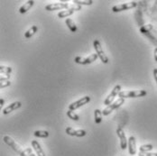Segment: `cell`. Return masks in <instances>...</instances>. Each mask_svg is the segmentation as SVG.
<instances>
[{
  "label": "cell",
  "mask_w": 157,
  "mask_h": 156,
  "mask_svg": "<svg viewBox=\"0 0 157 156\" xmlns=\"http://www.w3.org/2000/svg\"><path fill=\"white\" fill-rule=\"evenodd\" d=\"M81 9V6H78V5H76V4H73V5H71L69 6V8L65 9V10H63L61 12L58 13V17L60 18H65V17H68V16H71L75 11H78Z\"/></svg>",
  "instance_id": "obj_8"
},
{
  "label": "cell",
  "mask_w": 157,
  "mask_h": 156,
  "mask_svg": "<svg viewBox=\"0 0 157 156\" xmlns=\"http://www.w3.org/2000/svg\"><path fill=\"white\" fill-rule=\"evenodd\" d=\"M65 132L68 135H71V136H76V137H83L86 135V131L83 130V129H78V130H75L73 129L72 127H70L68 126L66 129H65Z\"/></svg>",
  "instance_id": "obj_11"
},
{
  "label": "cell",
  "mask_w": 157,
  "mask_h": 156,
  "mask_svg": "<svg viewBox=\"0 0 157 156\" xmlns=\"http://www.w3.org/2000/svg\"><path fill=\"white\" fill-rule=\"evenodd\" d=\"M90 100H91V98H90V96H85V97H83L79 98V99L77 100V101L72 102L71 105H69V109L75 111L76 109H78V108H81L82 106H84V105H86V104L90 103Z\"/></svg>",
  "instance_id": "obj_6"
},
{
  "label": "cell",
  "mask_w": 157,
  "mask_h": 156,
  "mask_svg": "<svg viewBox=\"0 0 157 156\" xmlns=\"http://www.w3.org/2000/svg\"><path fill=\"white\" fill-rule=\"evenodd\" d=\"M117 135L120 141V148L122 150H126V148L128 146V141L126 139V134L121 126H118L117 128Z\"/></svg>",
  "instance_id": "obj_10"
},
{
  "label": "cell",
  "mask_w": 157,
  "mask_h": 156,
  "mask_svg": "<svg viewBox=\"0 0 157 156\" xmlns=\"http://www.w3.org/2000/svg\"><path fill=\"white\" fill-rule=\"evenodd\" d=\"M34 5V1L33 0H29V1H26L20 8H19V12L20 14H25L27 11H29V9L31 8L32 6Z\"/></svg>",
  "instance_id": "obj_15"
},
{
  "label": "cell",
  "mask_w": 157,
  "mask_h": 156,
  "mask_svg": "<svg viewBox=\"0 0 157 156\" xmlns=\"http://www.w3.org/2000/svg\"><path fill=\"white\" fill-rule=\"evenodd\" d=\"M12 68L11 67H6V66H0V72L1 74H6V75H10L12 72Z\"/></svg>",
  "instance_id": "obj_23"
},
{
  "label": "cell",
  "mask_w": 157,
  "mask_h": 156,
  "mask_svg": "<svg viewBox=\"0 0 157 156\" xmlns=\"http://www.w3.org/2000/svg\"><path fill=\"white\" fill-rule=\"evenodd\" d=\"M138 155H139V156H144V154H142V153H140V152H139Z\"/></svg>",
  "instance_id": "obj_30"
},
{
  "label": "cell",
  "mask_w": 157,
  "mask_h": 156,
  "mask_svg": "<svg viewBox=\"0 0 157 156\" xmlns=\"http://www.w3.org/2000/svg\"><path fill=\"white\" fill-rule=\"evenodd\" d=\"M143 154V153H142ZM144 156H157V153H146V154H144Z\"/></svg>",
  "instance_id": "obj_27"
},
{
  "label": "cell",
  "mask_w": 157,
  "mask_h": 156,
  "mask_svg": "<svg viewBox=\"0 0 157 156\" xmlns=\"http://www.w3.org/2000/svg\"><path fill=\"white\" fill-rule=\"evenodd\" d=\"M4 103H5V100H4L3 98H1V99H0V104H1V107H3V106H4Z\"/></svg>",
  "instance_id": "obj_29"
},
{
  "label": "cell",
  "mask_w": 157,
  "mask_h": 156,
  "mask_svg": "<svg viewBox=\"0 0 157 156\" xmlns=\"http://www.w3.org/2000/svg\"><path fill=\"white\" fill-rule=\"evenodd\" d=\"M154 56H155V62L157 63V48H155V51H154Z\"/></svg>",
  "instance_id": "obj_28"
},
{
  "label": "cell",
  "mask_w": 157,
  "mask_h": 156,
  "mask_svg": "<svg viewBox=\"0 0 157 156\" xmlns=\"http://www.w3.org/2000/svg\"><path fill=\"white\" fill-rule=\"evenodd\" d=\"M0 82H1V83H0V88H1V89H5V88H6V87H8V86L11 85V81H10V80L0 81Z\"/></svg>",
  "instance_id": "obj_24"
},
{
  "label": "cell",
  "mask_w": 157,
  "mask_h": 156,
  "mask_svg": "<svg viewBox=\"0 0 157 156\" xmlns=\"http://www.w3.org/2000/svg\"><path fill=\"white\" fill-rule=\"evenodd\" d=\"M33 135L39 138H47L49 136V132L44 131V130H37L33 133Z\"/></svg>",
  "instance_id": "obj_19"
},
{
  "label": "cell",
  "mask_w": 157,
  "mask_h": 156,
  "mask_svg": "<svg viewBox=\"0 0 157 156\" xmlns=\"http://www.w3.org/2000/svg\"><path fill=\"white\" fill-rule=\"evenodd\" d=\"M136 6H137V2L131 1V2H128V3H125V4H120V5L114 6L112 7V11L114 13H118V12H122V11H126V10L135 8Z\"/></svg>",
  "instance_id": "obj_4"
},
{
  "label": "cell",
  "mask_w": 157,
  "mask_h": 156,
  "mask_svg": "<svg viewBox=\"0 0 157 156\" xmlns=\"http://www.w3.org/2000/svg\"><path fill=\"white\" fill-rule=\"evenodd\" d=\"M73 3L78 6H91L93 4L92 0H73Z\"/></svg>",
  "instance_id": "obj_22"
},
{
  "label": "cell",
  "mask_w": 157,
  "mask_h": 156,
  "mask_svg": "<svg viewBox=\"0 0 157 156\" xmlns=\"http://www.w3.org/2000/svg\"><path fill=\"white\" fill-rule=\"evenodd\" d=\"M68 3L66 2H57V3H52V4H49L45 6V10L46 11H56V10H65L67 8H69Z\"/></svg>",
  "instance_id": "obj_9"
},
{
  "label": "cell",
  "mask_w": 157,
  "mask_h": 156,
  "mask_svg": "<svg viewBox=\"0 0 157 156\" xmlns=\"http://www.w3.org/2000/svg\"><path fill=\"white\" fill-rule=\"evenodd\" d=\"M98 58L97 53H92L88 57H80L78 56L74 59V62L78 64H81V65H86V64H90V63H94L97 61V59Z\"/></svg>",
  "instance_id": "obj_7"
},
{
  "label": "cell",
  "mask_w": 157,
  "mask_h": 156,
  "mask_svg": "<svg viewBox=\"0 0 157 156\" xmlns=\"http://www.w3.org/2000/svg\"><path fill=\"white\" fill-rule=\"evenodd\" d=\"M128 152L130 155L136 154V140L135 136H130L128 139Z\"/></svg>",
  "instance_id": "obj_12"
},
{
  "label": "cell",
  "mask_w": 157,
  "mask_h": 156,
  "mask_svg": "<svg viewBox=\"0 0 157 156\" xmlns=\"http://www.w3.org/2000/svg\"><path fill=\"white\" fill-rule=\"evenodd\" d=\"M37 30H38L37 26H36V25H33L29 30H27V31L25 32V37L26 39L30 38L33 35H34V33L37 32Z\"/></svg>",
  "instance_id": "obj_20"
},
{
  "label": "cell",
  "mask_w": 157,
  "mask_h": 156,
  "mask_svg": "<svg viewBox=\"0 0 157 156\" xmlns=\"http://www.w3.org/2000/svg\"><path fill=\"white\" fill-rule=\"evenodd\" d=\"M65 24H66V25L68 26V28L71 30V32H77V30H78L76 24H75V23L73 22V20H71V18H67V19L65 20Z\"/></svg>",
  "instance_id": "obj_16"
},
{
  "label": "cell",
  "mask_w": 157,
  "mask_h": 156,
  "mask_svg": "<svg viewBox=\"0 0 157 156\" xmlns=\"http://www.w3.org/2000/svg\"><path fill=\"white\" fill-rule=\"evenodd\" d=\"M93 46H94L95 51H96V53L98 54V58L100 59V61L104 64H107L109 63V58L108 56L105 54L103 49H102V46H101V44L98 40H94L93 42Z\"/></svg>",
  "instance_id": "obj_2"
},
{
  "label": "cell",
  "mask_w": 157,
  "mask_h": 156,
  "mask_svg": "<svg viewBox=\"0 0 157 156\" xmlns=\"http://www.w3.org/2000/svg\"><path fill=\"white\" fill-rule=\"evenodd\" d=\"M120 92H121V86H120V85H116V86L114 87V89L111 90V92H110L109 95L106 97V99H105V101H104V105L107 106V107L111 105V104L113 103L115 97H117Z\"/></svg>",
  "instance_id": "obj_5"
},
{
  "label": "cell",
  "mask_w": 157,
  "mask_h": 156,
  "mask_svg": "<svg viewBox=\"0 0 157 156\" xmlns=\"http://www.w3.org/2000/svg\"><path fill=\"white\" fill-rule=\"evenodd\" d=\"M102 116H103V114H102V111L101 110H94V119L96 124H100L102 122Z\"/></svg>",
  "instance_id": "obj_17"
},
{
  "label": "cell",
  "mask_w": 157,
  "mask_h": 156,
  "mask_svg": "<svg viewBox=\"0 0 157 156\" xmlns=\"http://www.w3.org/2000/svg\"><path fill=\"white\" fill-rule=\"evenodd\" d=\"M147 95L146 90H128V91H121L118 97L122 98H136V97H142Z\"/></svg>",
  "instance_id": "obj_1"
},
{
  "label": "cell",
  "mask_w": 157,
  "mask_h": 156,
  "mask_svg": "<svg viewBox=\"0 0 157 156\" xmlns=\"http://www.w3.org/2000/svg\"><path fill=\"white\" fill-rule=\"evenodd\" d=\"M124 102H125V98L119 97V98H118V99H117L115 102H113L111 105L108 106L106 108H104V110L102 111L103 116H109V115H110L114 110L119 108L124 104Z\"/></svg>",
  "instance_id": "obj_3"
},
{
  "label": "cell",
  "mask_w": 157,
  "mask_h": 156,
  "mask_svg": "<svg viewBox=\"0 0 157 156\" xmlns=\"http://www.w3.org/2000/svg\"><path fill=\"white\" fill-rule=\"evenodd\" d=\"M5 76H3L2 74H1V78H0V81H6V80H9V78H10V75H6V74H4Z\"/></svg>",
  "instance_id": "obj_25"
},
{
  "label": "cell",
  "mask_w": 157,
  "mask_h": 156,
  "mask_svg": "<svg viewBox=\"0 0 157 156\" xmlns=\"http://www.w3.org/2000/svg\"><path fill=\"white\" fill-rule=\"evenodd\" d=\"M153 74H154V78H155V82H156V85H157V69H154Z\"/></svg>",
  "instance_id": "obj_26"
},
{
  "label": "cell",
  "mask_w": 157,
  "mask_h": 156,
  "mask_svg": "<svg viewBox=\"0 0 157 156\" xmlns=\"http://www.w3.org/2000/svg\"><path fill=\"white\" fill-rule=\"evenodd\" d=\"M21 106H22V103H21L20 101H16V102L10 104L8 107H6L5 109L3 110V114H4V115H8V114H10L11 112L18 109L19 108H21Z\"/></svg>",
  "instance_id": "obj_13"
},
{
  "label": "cell",
  "mask_w": 157,
  "mask_h": 156,
  "mask_svg": "<svg viewBox=\"0 0 157 156\" xmlns=\"http://www.w3.org/2000/svg\"><path fill=\"white\" fill-rule=\"evenodd\" d=\"M67 116H68V117L70 119H71L73 121H78L79 120V116H78V115L73 110L68 109V111H67Z\"/></svg>",
  "instance_id": "obj_21"
},
{
  "label": "cell",
  "mask_w": 157,
  "mask_h": 156,
  "mask_svg": "<svg viewBox=\"0 0 157 156\" xmlns=\"http://www.w3.org/2000/svg\"><path fill=\"white\" fill-rule=\"evenodd\" d=\"M32 147L34 150V152L36 153V155L37 156H46L45 154H44V150L42 149V147H41V145H40L38 141H32Z\"/></svg>",
  "instance_id": "obj_14"
},
{
  "label": "cell",
  "mask_w": 157,
  "mask_h": 156,
  "mask_svg": "<svg viewBox=\"0 0 157 156\" xmlns=\"http://www.w3.org/2000/svg\"><path fill=\"white\" fill-rule=\"evenodd\" d=\"M153 149H154L153 144H150V143H148V144H143V145L140 146V148H139V152L143 153V154H146V153H150Z\"/></svg>",
  "instance_id": "obj_18"
}]
</instances>
